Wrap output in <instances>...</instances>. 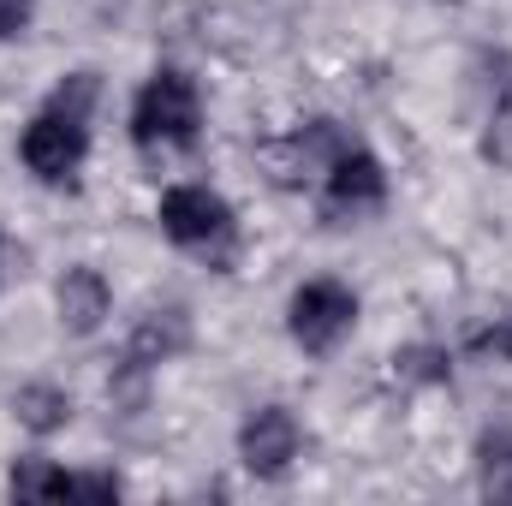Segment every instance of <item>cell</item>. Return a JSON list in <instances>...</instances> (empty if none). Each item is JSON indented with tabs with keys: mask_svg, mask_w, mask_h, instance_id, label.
Wrapping results in <instances>:
<instances>
[{
	"mask_svg": "<svg viewBox=\"0 0 512 506\" xmlns=\"http://www.w3.org/2000/svg\"><path fill=\"white\" fill-rule=\"evenodd\" d=\"M197 126H203V102H197L185 72H155L137 90V108H131L137 149H191Z\"/></svg>",
	"mask_w": 512,
	"mask_h": 506,
	"instance_id": "cell-1",
	"label": "cell"
},
{
	"mask_svg": "<svg viewBox=\"0 0 512 506\" xmlns=\"http://www.w3.org/2000/svg\"><path fill=\"white\" fill-rule=\"evenodd\" d=\"M84 149H90V120L72 114V108H54V102L24 126V143H18L24 167L42 185H72L78 167H84Z\"/></svg>",
	"mask_w": 512,
	"mask_h": 506,
	"instance_id": "cell-2",
	"label": "cell"
},
{
	"mask_svg": "<svg viewBox=\"0 0 512 506\" xmlns=\"http://www.w3.org/2000/svg\"><path fill=\"white\" fill-rule=\"evenodd\" d=\"M161 233L173 245H185V251L227 256V245H233V209L209 185H173L161 197Z\"/></svg>",
	"mask_w": 512,
	"mask_h": 506,
	"instance_id": "cell-3",
	"label": "cell"
},
{
	"mask_svg": "<svg viewBox=\"0 0 512 506\" xmlns=\"http://www.w3.org/2000/svg\"><path fill=\"white\" fill-rule=\"evenodd\" d=\"M358 322V298L340 280H304L292 292V340L304 352H334Z\"/></svg>",
	"mask_w": 512,
	"mask_h": 506,
	"instance_id": "cell-4",
	"label": "cell"
},
{
	"mask_svg": "<svg viewBox=\"0 0 512 506\" xmlns=\"http://www.w3.org/2000/svg\"><path fill=\"white\" fill-rule=\"evenodd\" d=\"M239 459H245L251 477H286V465L298 459V423H292V411H280V405L251 411L245 429H239Z\"/></svg>",
	"mask_w": 512,
	"mask_h": 506,
	"instance_id": "cell-5",
	"label": "cell"
},
{
	"mask_svg": "<svg viewBox=\"0 0 512 506\" xmlns=\"http://www.w3.org/2000/svg\"><path fill=\"white\" fill-rule=\"evenodd\" d=\"M328 197H334V209H376L387 197V173L382 161L370 155V149H358V143H346L334 161H328Z\"/></svg>",
	"mask_w": 512,
	"mask_h": 506,
	"instance_id": "cell-6",
	"label": "cell"
},
{
	"mask_svg": "<svg viewBox=\"0 0 512 506\" xmlns=\"http://www.w3.org/2000/svg\"><path fill=\"white\" fill-rule=\"evenodd\" d=\"M185 346H191V322H185V310H149V316L137 322V334H131L126 364L131 370H155V364L179 358Z\"/></svg>",
	"mask_w": 512,
	"mask_h": 506,
	"instance_id": "cell-7",
	"label": "cell"
},
{
	"mask_svg": "<svg viewBox=\"0 0 512 506\" xmlns=\"http://www.w3.org/2000/svg\"><path fill=\"white\" fill-rule=\"evenodd\" d=\"M54 304H60V322H66L72 334H96L114 298H108V280H102L96 268H66V280H60Z\"/></svg>",
	"mask_w": 512,
	"mask_h": 506,
	"instance_id": "cell-8",
	"label": "cell"
},
{
	"mask_svg": "<svg viewBox=\"0 0 512 506\" xmlns=\"http://www.w3.org/2000/svg\"><path fill=\"white\" fill-rule=\"evenodd\" d=\"M12 411H18V423H24V429H36V435H54V429H66V417H72V399H66V387H48V381H36V387H18Z\"/></svg>",
	"mask_w": 512,
	"mask_h": 506,
	"instance_id": "cell-9",
	"label": "cell"
},
{
	"mask_svg": "<svg viewBox=\"0 0 512 506\" xmlns=\"http://www.w3.org/2000/svg\"><path fill=\"white\" fill-rule=\"evenodd\" d=\"M477 459H483V495L512 501V435H489Z\"/></svg>",
	"mask_w": 512,
	"mask_h": 506,
	"instance_id": "cell-10",
	"label": "cell"
},
{
	"mask_svg": "<svg viewBox=\"0 0 512 506\" xmlns=\"http://www.w3.org/2000/svg\"><path fill=\"white\" fill-rule=\"evenodd\" d=\"M12 495H18V501H54V495H66V471H54V465H42V459H24V465L12 471Z\"/></svg>",
	"mask_w": 512,
	"mask_h": 506,
	"instance_id": "cell-11",
	"label": "cell"
},
{
	"mask_svg": "<svg viewBox=\"0 0 512 506\" xmlns=\"http://www.w3.org/2000/svg\"><path fill=\"white\" fill-rule=\"evenodd\" d=\"M483 155L495 167H512V78L501 84V96H495V114H489V131H483Z\"/></svg>",
	"mask_w": 512,
	"mask_h": 506,
	"instance_id": "cell-12",
	"label": "cell"
},
{
	"mask_svg": "<svg viewBox=\"0 0 512 506\" xmlns=\"http://www.w3.org/2000/svg\"><path fill=\"white\" fill-rule=\"evenodd\" d=\"M393 364H399V376H411V381H441V376H447V364H441V352H435V346H405Z\"/></svg>",
	"mask_w": 512,
	"mask_h": 506,
	"instance_id": "cell-13",
	"label": "cell"
},
{
	"mask_svg": "<svg viewBox=\"0 0 512 506\" xmlns=\"http://www.w3.org/2000/svg\"><path fill=\"white\" fill-rule=\"evenodd\" d=\"M30 12H36V0H0V42L24 36L30 30Z\"/></svg>",
	"mask_w": 512,
	"mask_h": 506,
	"instance_id": "cell-14",
	"label": "cell"
}]
</instances>
